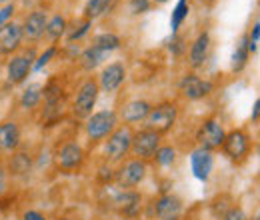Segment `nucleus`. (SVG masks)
Listing matches in <instances>:
<instances>
[{"instance_id":"f257e3e1","label":"nucleus","mask_w":260,"mask_h":220,"mask_svg":"<svg viewBox=\"0 0 260 220\" xmlns=\"http://www.w3.org/2000/svg\"><path fill=\"white\" fill-rule=\"evenodd\" d=\"M176 118H178L176 104L162 102V104H156V106L150 108V112H148L144 122H146V128H150V130H154L158 134H164V132H168L174 126Z\"/></svg>"},{"instance_id":"f03ea898","label":"nucleus","mask_w":260,"mask_h":220,"mask_svg":"<svg viewBox=\"0 0 260 220\" xmlns=\"http://www.w3.org/2000/svg\"><path fill=\"white\" fill-rule=\"evenodd\" d=\"M160 136L158 132L150 130V128H142L140 132L132 134V142H130V150L138 160H148L154 158L156 150L160 148Z\"/></svg>"},{"instance_id":"7ed1b4c3","label":"nucleus","mask_w":260,"mask_h":220,"mask_svg":"<svg viewBox=\"0 0 260 220\" xmlns=\"http://www.w3.org/2000/svg\"><path fill=\"white\" fill-rule=\"evenodd\" d=\"M130 142H132V130L128 126L114 128L108 134V140L104 144V156L112 162H118L130 152Z\"/></svg>"},{"instance_id":"20e7f679","label":"nucleus","mask_w":260,"mask_h":220,"mask_svg":"<svg viewBox=\"0 0 260 220\" xmlns=\"http://www.w3.org/2000/svg\"><path fill=\"white\" fill-rule=\"evenodd\" d=\"M98 82L94 78H88L86 82L80 84L78 92H76V98H74V116L76 118H88L92 114V108L98 100Z\"/></svg>"},{"instance_id":"39448f33","label":"nucleus","mask_w":260,"mask_h":220,"mask_svg":"<svg viewBox=\"0 0 260 220\" xmlns=\"http://www.w3.org/2000/svg\"><path fill=\"white\" fill-rule=\"evenodd\" d=\"M116 124H118V116L114 110H100V112H94L88 116L86 134L92 140H102L116 128Z\"/></svg>"},{"instance_id":"423d86ee","label":"nucleus","mask_w":260,"mask_h":220,"mask_svg":"<svg viewBox=\"0 0 260 220\" xmlns=\"http://www.w3.org/2000/svg\"><path fill=\"white\" fill-rule=\"evenodd\" d=\"M224 136H226V132H224L222 124H220L216 118L204 120L202 126L198 128V132H196V140H198L200 148H206V150H210V152H212L214 148H220V146H222Z\"/></svg>"},{"instance_id":"0eeeda50","label":"nucleus","mask_w":260,"mask_h":220,"mask_svg":"<svg viewBox=\"0 0 260 220\" xmlns=\"http://www.w3.org/2000/svg\"><path fill=\"white\" fill-rule=\"evenodd\" d=\"M222 148H224V154H226L232 162H240L248 156L250 152V138L246 132L242 130H232L224 136V142H222Z\"/></svg>"},{"instance_id":"6e6552de","label":"nucleus","mask_w":260,"mask_h":220,"mask_svg":"<svg viewBox=\"0 0 260 220\" xmlns=\"http://www.w3.org/2000/svg\"><path fill=\"white\" fill-rule=\"evenodd\" d=\"M146 162L144 160H138V158H134V160H128L118 172H116V182H118V186H122V188H134V186H138L144 178H146Z\"/></svg>"},{"instance_id":"1a4fd4ad","label":"nucleus","mask_w":260,"mask_h":220,"mask_svg":"<svg viewBox=\"0 0 260 220\" xmlns=\"http://www.w3.org/2000/svg\"><path fill=\"white\" fill-rule=\"evenodd\" d=\"M126 78V68L122 62H110L108 66L102 68L100 72V82H98V88H102L104 92H114L122 86Z\"/></svg>"},{"instance_id":"9d476101","label":"nucleus","mask_w":260,"mask_h":220,"mask_svg":"<svg viewBox=\"0 0 260 220\" xmlns=\"http://www.w3.org/2000/svg\"><path fill=\"white\" fill-rule=\"evenodd\" d=\"M178 88H180V92H182L184 98H188V100H200V98L210 95L214 86H212V82L202 80V78L196 76V74H188V76H184V78L180 80Z\"/></svg>"},{"instance_id":"9b49d317","label":"nucleus","mask_w":260,"mask_h":220,"mask_svg":"<svg viewBox=\"0 0 260 220\" xmlns=\"http://www.w3.org/2000/svg\"><path fill=\"white\" fill-rule=\"evenodd\" d=\"M190 166H192V174H194L198 180L206 182L210 178V172L214 168V158H212V152L206 150V148H196L190 154Z\"/></svg>"},{"instance_id":"f8f14e48","label":"nucleus","mask_w":260,"mask_h":220,"mask_svg":"<svg viewBox=\"0 0 260 220\" xmlns=\"http://www.w3.org/2000/svg\"><path fill=\"white\" fill-rule=\"evenodd\" d=\"M46 22H48V16L44 10H34L26 16L24 24H22V38L26 40H38L44 36L46 30Z\"/></svg>"},{"instance_id":"ddd939ff","label":"nucleus","mask_w":260,"mask_h":220,"mask_svg":"<svg viewBox=\"0 0 260 220\" xmlns=\"http://www.w3.org/2000/svg\"><path fill=\"white\" fill-rule=\"evenodd\" d=\"M154 210L158 220H178L182 214V200L174 194H162L156 200Z\"/></svg>"},{"instance_id":"4468645a","label":"nucleus","mask_w":260,"mask_h":220,"mask_svg":"<svg viewBox=\"0 0 260 220\" xmlns=\"http://www.w3.org/2000/svg\"><path fill=\"white\" fill-rule=\"evenodd\" d=\"M22 42V26L16 22H6L0 28V54H10Z\"/></svg>"},{"instance_id":"2eb2a0df","label":"nucleus","mask_w":260,"mask_h":220,"mask_svg":"<svg viewBox=\"0 0 260 220\" xmlns=\"http://www.w3.org/2000/svg\"><path fill=\"white\" fill-rule=\"evenodd\" d=\"M32 70V56H14L8 66H6V76H8V82L12 84H20L26 80V76L30 74Z\"/></svg>"},{"instance_id":"dca6fc26","label":"nucleus","mask_w":260,"mask_h":220,"mask_svg":"<svg viewBox=\"0 0 260 220\" xmlns=\"http://www.w3.org/2000/svg\"><path fill=\"white\" fill-rule=\"evenodd\" d=\"M150 108H152V104L146 102V100H130L128 104L122 106V110H120V118L124 120V124L142 122V120H146Z\"/></svg>"},{"instance_id":"f3484780","label":"nucleus","mask_w":260,"mask_h":220,"mask_svg":"<svg viewBox=\"0 0 260 220\" xmlns=\"http://www.w3.org/2000/svg\"><path fill=\"white\" fill-rule=\"evenodd\" d=\"M208 50H210V34L208 32H200L196 36V40L190 46V52H188V64L192 68H200L202 64L206 62L208 58Z\"/></svg>"},{"instance_id":"a211bd4d","label":"nucleus","mask_w":260,"mask_h":220,"mask_svg":"<svg viewBox=\"0 0 260 220\" xmlns=\"http://www.w3.org/2000/svg\"><path fill=\"white\" fill-rule=\"evenodd\" d=\"M82 160H84V152H82L80 144H76V142H68V144H64L60 148V152H58V166L62 170H74V168H78L82 164Z\"/></svg>"},{"instance_id":"6ab92c4d","label":"nucleus","mask_w":260,"mask_h":220,"mask_svg":"<svg viewBox=\"0 0 260 220\" xmlns=\"http://www.w3.org/2000/svg\"><path fill=\"white\" fill-rule=\"evenodd\" d=\"M114 204L120 212H124L126 216H134L138 214L140 206H142V196L138 192H132V190H124V192H118L114 196Z\"/></svg>"},{"instance_id":"aec40b11","label":"nucleus","mask_w":260,"mask_h":220,"mask_svg":"<svg viewBox=\"0 0 260 220\" xmlns=\"http://www.w3.org/2000/svg\"><path fill=\"white\" fill-rule=\"evenodd\" d=\"M20 144V128L16 122H2L0 124V152L16 150Z\"/></svg>"},{"instance_id":"412c9836","label":"nucleus","mask_w":260,"mask_h":220,"mask_svg":"<svg viewBox=\"0 0 260 220\" xmlns=\"http://www.w3.org/2000/svg\"><path fill=\"white\" fill-rule=\"evenodd\" d=\"M106 56H108V52L100 50L96 46H90V48H86V50L82 52L80 62H82V66H84L86 70H94L96 66H100V64L106 60Z\"/></svg>"},{"instance_id":"4be33fe9","label":"nucleus","mask_w":260,"mask_h":220,"mask_svg":"<svg viewBox=\"0 0 260 220\" xmlns=\"http://www.w3.org/2000/svg\"><path fill=\"white\" fill-rule=\"evenodd\" d=\"M248 56H250V52L246 48V36H244L238 42V46H236V50L232 54V70L234 72H242L246 68V64H248Z\"/></svg>"},{"instance_id":"5701e85b","label":"nucleus","mask_w":260,"mask_h":220,"mask_svg":"<svg viewBox=\"0 0 260 220\" xmlns=\"http://www.w3.org/2000/svg\"><path fill=\"white\" fill-rule=\"evenodd\" d=\"M110 6H112V0H88L84 6V16L86 20H94L104 12H108Z\"/></svg>"},{"instance_id":"b1692460","label":"nucleus","mask_w":260,"mask_h":220,"mask_svg":"<svg viewBox=\"0 0 260 220\" xmlns=\"http://www.w3.org/2000/svg\"><path fill=\"white\" fill-rule=\"evenodd\" d=\"M92 46H96V48L104 50V52H112V50L120 48V38L116 34H112V32H102V34H98L96 38H94Z\"/></svg>"},{"instance_id":"393cba45","label":"nucleus","mask_w":260,"mask_h":220,"mask_svg":"<svg viewBox=\"0 0 260 220\" xmlns=\"http://www.w3.org/2000/svg\"><path fill=\"white\" fill-rule=\"evenodd\" d=\"M188 10H190L188 0H178V2H176L174 10H172V18H170V26H172V32H174V34L180 28V24L184 22V18L188 16Z\"/></svg>"},{"instance_id":"a878e982","label":"nucleus","mask_w":260,"mask_h":220,"mask_svg":"<svg viewBox=\"0 0 260 220\" xmlns=\"http://www.w3.org/2000/svg\"><path fill=\"white\" fill-rule=\"evenodd\" d=\"M64 30H66V18L60 16V14H56V16H52V18H48L44 34H46L48 38H52V40H58V38L64 34Z\"/></svg>"},{"instance_id":"bb28decb","label":"nucleus","mask_w":260,"mask_h":220,"mask_svg":"<svg viewBox=\"0 0 260 220\" xmlns=\"http://www.w3.org/2000/svg\"><path fill=\"white\" fill-rule=\"evenodd\" d=\"M40 98H42V86L40 84H32V86H28L22 96H20V106L22 108H34V106H38V102H40Z\"/></svg>"},{"instance_id":"cd10ccee","label":"nucleus","mask_w":260,"mask_h":220,"mask_svg":"<svg viewBox=\"0 0 260 220\" xmlns=\"http://www.w3.org/2000/svg\"><path fill=\"white\" fill-rule=\"evenodd\" d=\"M154 158H156V162L160 164V166H172L174 162H176V150L172 148V146H160L158 150H156V154H154Z\"/></svg>"},{"instance_id":"c85d7f7f","label":"nucleus","mask_w":260,"mask_h":220,"mask_svg":"<svg viewBox=\"0 0 260 220\" xmlns=\"http://www.w3.org/2000/svg\"><path fill=\"white\" fill-rule=\"evenodd\" d=\"M10 166H12V172H16V174H26V172H30V156L24 154V152H20V154L12 156Z\"/></svg>"},{"instance_id":"c756f323","label":"nucleus","mask_w":260,"mask_h":220,"mask_svg":"<svg viewBox=\"0 0 260 220\" xmlns=\"http://www.w3.org/2000/svg\"><path fill=\"white\" fill-rule=\"evenodd\" d=\"M152 6L150 0H130L128 2V8L132 14H142V12H148Z\"/></svg>"},{"instance_id":"7c9ffc66","label":"nucleus","mask_w":260,"mask_h":220,"mask_svg":"<svg viewBox=\"0 0 260 220\" xmlns=\"http://www.w3.org/2000/svg\"><path fill=\"white\" fill-rule=\"evenodd\" d=\"M54 54H56V46H50V48H46V52L38 56V60L32 64V68H34V70H40L42 66H46V64L50 62V58H52Z\"/></svg>"},{"instance_id":"2f4dec72","label":"nucleus","mask_w":260,"mask_h":220,"mask_svg":"<svg viewBox=\"0 0 260 220\" xmlns=\"http://www.w3.org/2000/svg\"><path fill=\"white\" fill-rule=\"evenodd\" d=\"M90 26H92V20H84V24H80L78 26V30H74L70 36H68V42H74V40H80L84 34H88L90 30Z\"/></svg>"},{"instance_id":"473e14b6","label":"nucleus","mask_w":260,"mask_h":220,"mask_svg":"<svg viewBox=\"0 0 260 220\" xmlns=\"http://www.w3.org/2000/svg\"><path fill=\"white\" fill-rule=\"evenodd\" d=\"M12 14H14V4L10 2V4H4L2 8H0V28L12 18Z\"/></svg>"},{"instance_id":"72a5a7b5","label":"nucleus","mask_w":260,"mask_h":220,"mask_svg":"<svg viewBox=\"0 0 260 220\" xmlns=\"http://www.w3.org/2000/svg\"><path fill=\"white\" fill-rule=\"evenodd\" d=\"M222 220H246V214H244V210H242V208L232 206L226 214L222 216Z\"/></svg>"},{"instance_id":"f704fd0d","label":"nucleus","mask_w":260,"mask_h":220,"mask_svg":"<svg viewBox=\"0 0 260 220\" xmlns=\"http://www.w3.org/2000/svg\"><path fill=\"white\" fill-rule=\"evenodd\" d=\"M22 220H46V216L40 214V212H36V210H28V212H24Z\"/></svg>"},{"instance_id":"c9c22d12","label":"nucleus","mask_w":260,"mask_h":220,"mask_svg":"<svg viewBox=\"0 0 260 220\" xmlns=\"http://www.w3.org/2000/svg\"><path fill=\"white\" fill-rule=\"evenodd\" d=\"M6 192V170L0 166V196Z\"/></svg>"},{"instance_id":"e433bc0d","label":"nucleus","mask_w":260,"mask_h":220,"mask_svg":"<svg viewBox=\"0 0 260 220\" xmlns=\"http://www.w3.org/2000/svg\"><path fill=\"white\" fill-rule=\"evenodd\" d=\"M258 114H260V100H254V108H252V120L258 122Z\"/></svg>"},{"instance_id":"4c0bfd02","label":"nucleus","mask_w":260,"mask_h":220,"mask_svg":"<svg viewBox=\"0 0 260 220\" xmlns=\"http://www.w3.org/2000/svg\"><path fill=\"white\" fill-rule=\"evenodd\" d=\"M150 2H156V4H164V2H168V0H150Z\"/></svg>"},{"instance_id":"58836bf2","label":"nucleus","mask_w":260,"mask_h":220,"mask_svg":"<svg viewBox=\"0 0 260 220\" xmlns=\"http://www.w3.org/2000/svg\"><path fill=\"white\" fill-rule=\"evenodd\" d=\"M0 2H2V4H10L12 0H0Z\"/></svg>"},{"instance_id":"ea45409f","label":"nucleus","mask_w":260,"mask_h":220,"mask_svg":"<svg viewBox=\"0 0 260 220\" xmlns=\"http://www.w3.org/2000/svg\"><path fill=\"white\" fill-rule=\"evenodd\" d=\"M250 220H258V216H254V218H250Z\"/></svg>"},{"instance_id":"a19ab883","label":"nucleus","mask_w":260,"mask_h":220,"mask_svg":"<svg viewBox=\"0 0 260 220\" xmlns=\"http://www.w3.org/2000/svg\"><path fill=\"white\" fill-rule=\"evenodd\" d=\"M58 220H70V218H58Z\"/></svg>"}]
</instances>
